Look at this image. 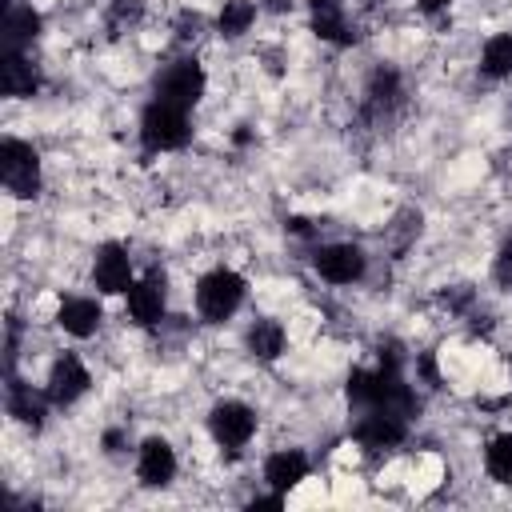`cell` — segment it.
Wrapping results in <instances>:
<instances>
[{"label": "cell", "instance_id": "6da1fadb", "mask_svg": "<svg viewBox=\"0 0 512 512\" xmlns=\"http://www.w3.org/2000/svg\"><path fill=\"white\" fill-rule=\"evenodd\" d=\"M344 392H348V404L360 408V412H368V408H396L408 420L420 412V396L412 392V384L404 380L400 368H384V364H376V368H352Z\"/></svg>", "mask_w": 512, "mask_h": 512}, {"label": "cell", "instance_id": "7a4b0ae2", "mask_svg": "<svg viewBox=\"0 0 512 512\" xmlns=\"http://www.w3.org/2000/svg\"><path fill=\"white\" fill-rule=\"evenodd\" d=\"M140 140L148 152H176L192 140V124H188V108L164 104V100H148L140 112Z\"/></svg>", "mask_w": 512, "mask_h": 512}, {"label": "cell", "instance_id": "3957f363", "mask_svg": "<svg viewBox=\"0 0 512 512\" xmlns=\"http://www.w3.org/2000/svg\"><path fill=\"white\" fill-rule=\"evenodd\" d=\"M244 292H248V284H244L240 272H232V268H212V272H204V276L196 280V312H200V320L224 324V320L236 316V308L244 304Z\"/></svg>", "mask_w": 512, "mask_h": 512}, {"label": "cell", "instance_id": "277c9868", "mask_svg": "<svg viewBox=\"0 0 512 512\" xmlns=\"http://www.w3.org/2000/svg\"><path fill=\"white\" fill-rule=\"evenodd\" d=\"M0 180H4V192L8 196L32 200L40 192V152L28 140L8 136L0 144Z\"/></svg>", "mask_w": 512, "mask_h": 512}, {"label": "cell", "instance_id": "5b68a950", "mask_svg": "<svg viewBox=\"0 0 512 512\" xmlns=\"http://www.w3.org/2000/svg\"><path fill=\"white\" fill-rule=\"evenodd\" d=\"M204 88H208V76H204V68H200L196 56H180V60H172V64L156 76V100L176 104V108H188V112L200 104Z\"/></svg>", "mask_w": 512, "mask_h": 512}, {"label": "cell", "instance_id": "8992f818", "mask_svg": "<svg viewBox=\"0 0 512 512\" xmlns=\"http://www.w3.org/2000/svg\"><path fill=\"white\" fill-rule=\"evenodd\" d=\"M208 432L224 452H240L256 436V412L244 400H220L208 412Z\"/></svg>", "mask_w": 512, "mask_h": 512}, {"label": "cell", "instance_id": "52a82bcc", "mask_svg": "<svg viewBox=\"0 0 512 512\" xmlns=\"http://www.w3.org/2000/svg\"><path fill=\"white\" fill-rule=\"evenodd\" d=\"M124 296H128V320L136 328H152L164 320V308H168V276L160 268H148L140 280H132Z\"/></svg>", "mask_w": 512, "mask_h": 512}, {"label": "cell", "instance_id": "ba28073f", "mask_svg": "<svg viewBox=\"0 0 512 512\" xmlns=\"http://www.w3.org/2000/svg\"><path fill=\"white\" fill-rule=\"evenodd\" d=\"M408 416L404 412H396V408H368L360 420H356V428H352V436H356V444L364 448V452H384V448H396L404 436H408Z\"/></svg>", "mask_w": 512, "mask_h": 512}, {"label": "cell", "instance_id": "9c48e42d", "mask_svg": "<svg viewBox=\"0 0 512 512\" xmlns=\"http://www.w3.org/2000/svg\"><path fill=\"white\" fill-rule=\"evenodd\" d=\"M312 268H316V276L328 280V284H356V280L368 272V256H364V248H356V244H348V240H340V244H320V248L312 252Z\"/></svg>", "mask_w": 512, "mask_h": 512}, {"label": "cell", "instance_id": "30bf717a", "mask_svg": "<svg viewBox=\"0 0 512 512\" xmlns=\"http://www.w3.org/2000/svg\"><path fill=\"white\" fill-rule=\"evenodd\" d=\"M92 284L104 296H120V292L132 288V256H128L124 244L108 240V244L96 248V256H92Z\"/></svg>", "mask_w": 512, "mask_h": 512}, {"label": "cell", "instance_id": "8fae6325", "mask_svg": "<svg viewBox=\"0 0 512 512\" xmlns=\"http://www.w3.org/2000/svg\"><path fill=\"white\" fill-rule=\"evenodd\" d=\"M88 384H92V376H88V368H84V360L76 356V352H64V356H56V364L48 368V400L56 404V408H68V404H76L84 392H88Z\"/></svg>", "mask_w": 512, "mask_h": 512}, {"label": "cell", "instance_id": "7c38bea8", "mask_svg": "<svg viewBox=\"0 0 512 512\" xmlns=\"http://www.w3.org/2000/svg\"><path fill=\"white\" fill-rule=\"evenodd\" d=\"M136 476L144 488H164L176 476V448L164 436H148L136 448Z\"/></svg>", "mask_w": 512, "mask_h": 512}, {"label": "cell", "instance_id": "4fadbf2b", "mask_svg": "<svg viewBox=\"0 0 512 512\" xmlns=\"http://www.w3.org/2000/svg\"><path fill=\"white\" fill-rule=\"evenodd\" d=\"M404 104V80L396 68H376L364 88V116L368 120H392Z\"/></svg>", "mask_w": 512, "mask_h": 512}, {"label": "cell", "instance_id": "5bb4252c", "mask_svg": "<svg viewBox=\"0 0 512 512\" xmlns=\"http://www.w3.org/2000/svg\"><path fill=\"white\" fill-rule=\"evenodd\" d=\"M0 92L12 96V100H24V96L40 92V72L20 48H4L0 52Z\"/></svg>", "mask_w": 512, "mask_h": 512}, {"label": "cell", "instance_id": "9a60e30c", "mask_svg": "<svg viewBox=\"0 0 512 512\" xmlns=\"http://www.w3.org/2000/svg\"><path fill=\"white\" fill-rule=\"evenodd\" d=\"M308 16H312V32L336 48H348L356 44V28L348 24L340 0H308Z\"/></svg>", "mask_w": 512, "mask_h": 512}, {"label": "cell", "instance_id": "2e32d148", "mask_svg": "<svg viewBox=\"0 0 512 512\" xmlns=\"http://www.w3.org/2000/svg\"><path fill=\"white\" fill-rule=\"evenodd\" d=\"M308 456L300 452V448H280V452H272L268 460H264V484L272 488V492H292L300 480H308Z\"/></svg>", "mask_w": 512, "mask_h": 512}, {"label": "cell", "instance_id": "e0dca14e", "mask_svg": "<svg viewBox=\"0 0 512 512\" xmlns=\"http://www.w3.org/2000/svg\"><path fill=\"white\" fill-rule=\"evenodd\" d=\"M100 320H104V312H100V304H96L92 296H68V300H60V308H56V324H60L68 336H76V340H88V336L100 328Z\"/></svg>", "mask_w": 512, "mask_h": 512}, {"label": "cell", "instance_id": "ac0fdd59", "mask_svg": "<svg viewBox=\"0 0 512 512\" xmlns=\"http://www.w3.org/2000/svg\"><path fill=\"white\" fill-rule=\"evenodd\" d=\"M48 392H36L32 384L24 380H8V416H16L24 428L40 432L44 428V416H48Z\"/></svg>", "mask_w": 512, "mask_h": 512}, {"label": "cell", "instance_id": "d6986e66", "mask_svg": "<svg viewBox=\"0 0 512 512\" xmlns=\"http://www.w3.org/2000/svg\"><path fill=\"white\" fill-rule=\"evenodd\" d=\"M0 36H4V48H20V52H24V48L40 36V12L28 8V4H8V8H4Z\"/></svg>", "mask_w": 512, "mask_h": 512}, {"label": "cell", "instance_id": "ffe728a7", "mask_svg": "<svg viewBox=\"0 0 512 512\" xmlns=\"http://www.w3.org/2000/svg\"><path fill=\"white\" fill-rule=\"evenodd\" d=\"M244 344H248V352H252L256 360H280L288 336H284V328H280L276 320H256V324H248Z\"/></svg>", "mask_w": 512, "mask_h": 512}, {"label": "cell", "instance_id": "44dd1931", "mask_svg": "<svg viewBox=\"0 0 512 512\" xmlns=\"http://www.w3.org/2000/svg\"><path fill=\"white\" fill-rule=\"evenodd\" d=\"M480 72L492 76V80H508L512 76V32H496V36L484 40Z\"/></svg>", "mask_w": 512, "mask_h": 512}, {"label": "cell", "instance_id": "7402d4cb", "mask_svg": "<svg viewBox=\"0 0 512 512\" xmlns=\"http://www.w3.org/2000/svg\"><path fill=\"white\" fill-rule=\"evenodd\" d=\"M252 24H256V4H252V0H224V8H220V16H216V32H220L224 40L244 36Z\"/></svg>", "mask_w": 512, "mask_h": 512}, {"label": "cell", "instance_id": "603a6c76", "mask_svg": "<svg viewBox=\"0 0 512 512\" xmlns=\"http://www.w3.org/2000/svg\"><path fill=\"white\" fill-rule=\"evenodd\" d=\"M484 468L496 484H512V432H500L484 448Z\"/></svg>", "mask_w": 512, "mask_h": 512}, {"label": "cell", "instance_id": "cb8c5ba5", "mask_svg": "<svg viewBox=\"0 0 512 512\" xmlns=\"http://www.w3.org/2000/svg\"><path fill=\"white\" fill-rule=\"evenodd\" d=\"M140 16H144V0H108V28H112V36L136 28Z\"/></svg>", "mask_w": 512, "mask_h": 512}, {"label": "cell", "instance_id": "d4e9b609", "mask_svg": "<svg viewBox=\"0 0 512 512\" xmlns=\"http://www.w3.org/2000/svg\"><path fill=\"white\" fill-rule=\"evenodd\" d=\"M492 272H496V280L500 284H508L512 288V236L500 244V252H496V264H492Z\"/></svg>", "mask_w": 512, "mask_h": 512}, {"label": "cell", "instance_id": "484cf974", "mask_svg": "<svg viewBox=\"0 0 512 512\" xmlns=\"http://www.w3.org/2000/svg\"><path fill=\"white\" fill-rule=\"evenodd\" d=\"M200 28H204V20H200V12H180V20H176V36L188 44V40H196L200 36Z\"/></svg>", "mask_w": 512, "mask_h": 512}, {"label": "cell", "instance_id": "4316f807", "mask_svg": "<svg viewBox=\"0 0 512 512\" xmlns=\"http://www.w3.org/2000/svg\"><path fill=\"white\" fill-rule=\"evenodd\" d=\"M248 508H252V512H264V508H268V512H276V508H284V492H272V496H252V500H248Z\"/></svg>", "mask_w": 512, "mask_h": 512}, {"label": "cell", "instance_id": "83f0119b", "mask_svg": "<svg viewBox=\"0 0 512 512\" xmlns=\"http://www.w3.org/2000/svg\"><path fill=\"white\" fill-rule=\"evenodd\" d=\"M448 4H452V0H416V8H420L424 16H440V12H448Z\"/></svg>", "mask_w": 512, "mask_h": 512}, {"label": "cell", "instance_id": "f1b7e54d", "mask_svg": "<svg viewBox=\"0 0 512 512\" xmlns=\"http://www.w3.org/2000/svg\"><path fill=\"white\" fill-rule=\"evenodd\" d=\"M120 444H124V432H120V428H108V432H104V448H108V452H120Z\"/></svg>", "mask_w": 512, "mask_h": 512}, {"label": "cell", "instance_id": "f546056e", "mask_svg": "<svg viewBox=\"0 0 512 512\" xmlns=\"http://www.w3.org/2000/svg\"><path fill=\"white\" fill-rule=\"evenodd\" d=\"M268 4H272V8H280V12H284V8H292V0H268Z\"/></svg>", "mask_w": 512, "mask_h": 512}, {"label": "cell", "instance_id": "4dcf8cb0", "mask_svg": "<svg viewBox=\"0 0 512 512\" xmlns=\"http://www.w3.org/2000/svg\"><path fill=\"white\" fill-rule=\"evenodd\" d=\"M508 368H512V360H508Z\"/></svg>", "mask_w": 512, "mask_h": 512}]
</instances>
